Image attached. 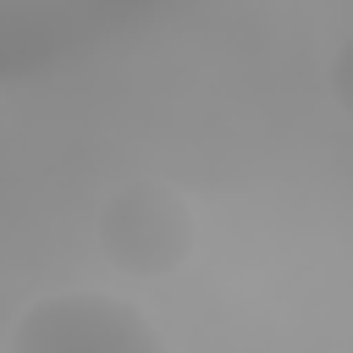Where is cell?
<instances>
[{
  "label": "cell",
  "instance_id": "6da1fadb",
  "mask_svg": "<svg viewBox=\"0 0 353 353\" xmlns=\"http://www.w3.org/2000/svg\"><path fill=\"white\" fill-rule=\"evenodd\" d=\"M94 248L110 270L132 281H160L182 270L199 248V215L193 199L176 182L160 176H132L110 188L94 210Z\"/></svg>",
  "mask_w": 353,
  "mask_h": 353
},
{
  "label": "cell",
  "instance_id": "7a4b0ae2",
  "mask_svg": "<svg viewBox=\"0 0 353 353\" xmlns=\"http://www.w3.org/2000/svg\"><path fill=\"white\" fill-rule=\"evenodd\" d=\"M0 353H171L154 320L116 292H50L17 314Z\"/></svg>",
  "mask_w": 353,
  "mask_h": 353
},
{
  "label": "cell",
  "instance_id": "3957f363",
  "mask_svg": "<svg viewBox=\"0 0 353 353\" xmlns=\"http://www.w3.org/2000/svg\"><path fill=\"white\" fill-rule=\"evenodd\" d=\"M325 94H331V105L353 121V33L331 50V61H325Z\"/></svg>",
  "mask_w": 353,
  "mask_h": 353
}]
</instances>
